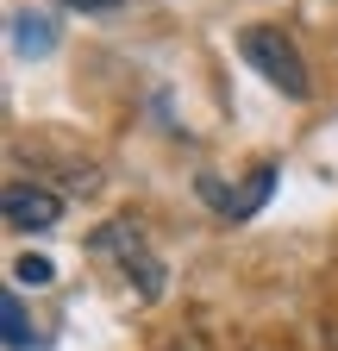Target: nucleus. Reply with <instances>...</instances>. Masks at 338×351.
Segmentation results:
<instances>
[{
	"label": "nucleus",
	"instance_id": "6",
	"mask_svg": "<svg viewBox=\"0 0 338 351\" xmlns=\"http://www.w3.org/2000/svg\"><path fill=\"white\" fill-rule=\"evenodd\" d=\"M13 276L38 289V282H51V276H57V263H51V257H19V263H13Z\"/></svg>",
	"mask_w": 338,
	"mask_h": 351
},
{
	"label": "nucleus",
	"instance_id": "8",
	"mask_svg": "<svg viewBox=\"0 0 338 351\" xmlns=\"http://www.w3.org/2000/svg\"><path fill=\"white\" fill-rule=\"evenodd\" d=\"M63 7H75V13H113V7H125V0H63Z\"/></svg>",
	"mask_w": 338,
	"mask_h": 351
},
{
	"label": "nucleus",
	"instance_id": "2",
	"mask_svg": "<svg viewBox=\"0 0 338 351\" xmlns=\"http://www.w3.org/2000/svg\"><path fill=\"white\" fill-rule=\"evenodd\" d=\"M7 226L13 232H51L57 219H63V201L44 189V182H7Z\"/></svg>",
	"mask_w": 338,
	"mask_h": 351
},
{
	"label": "nucleus",
	"instance_id": "4",
	"mask_svg": "<svg viewBox=\"0 0 338 351\" xmlns=\"http://www.w3.org/2000/svg\"><path fill=\"white\" fill-rule=\"evenodd\" d=\"M13 51L19 57H44V51H57V25H51V13H13Z\"/></svg>",
	"mask_w": 338,
	"mask_h": 351
},
{
	"label": "nucleus",
	"instance_id": "7",
	"mask_svg": "<svg viewBox=\"0 0 338 351\" xmlns=\"http://www.w3.org/2000/svg\"><path fill=\"white\" fill-rule=\"evenodd\" d=\"M0 314H7V345L25 351V314H19V301H13V295H7V307H0Z\"/></svg>",
	"mask_w": 338,
	"mask_h": 351
},
{
	"label": "nucleus",
	"instance_id": "1",
	"mask_svg": "<svg viewBox=\"0 0 338 351\" xmlns=\"http://www.w3.org/2000/svg\"><path fill=\"white\" fill-rule=\"evenodd\" d=\"M244 57H250V69H263V82L270 88H282L288 101H307L313 95V82H307V63H301V51H294V38L288 32H276V25H244Z\"/></svg>",
	"mask_w": 338,
	"mask_h": 351
},
{
	"label": "nucleus",
	"instance_id": "5",
	"mask_svg": "<svg viewBox=\"0 0 338 351\" xmlns=\"http://www.w3.org/2000/svg\"><path fill=\"white\" fill-rule=\"evenodd\" d=\"M270 182H276V169H270V163H257V169H250V182H244V195H232V201H226V219H250V213L270 201Z\"/></svg>",
	"mask_w": 338,
	"mask_h": 351
},
{
	"label": "nucleus",
	"instance_id": "3",
	"mask_svg": "<svg viewBox=\"0 0 338 351\" xmlns=\"http://www.w3.org/2000/svg\"><path fill=\"white\" fill-rule=\"evenodd\" d=\"M94 251H119V257H125V270L138 276V295H144V301H157V295H163V263L144 251V239L125 226V219H113V226L94 239Z\"/></svg>",
	"mask_w": 338,
	"mask_h": 351
}]
</instances>
